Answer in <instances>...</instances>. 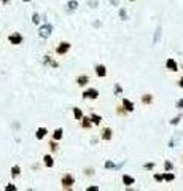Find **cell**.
<instances>
[{"instance_id": "19", "label": "cell", "mask_w": 183, "mask_h": 191, "mask_svg": "<svg viewBox=\"0 0 183 191\" xmlns=\"http://www.w3.org/2000/svg\"><path fill=\"white\" fill-rule=\"evenodd\" d=\"M49 147H51V150H53V151H56V150H57V145H56V142H51V145H49Z\"/></svg>"}, {"instance_id": "14", "label": "cell", "mask_w": 183, "mask_h": 191, "mask_svg": "<svg viewBox=\"0 0 183 191\" xmlns=\"http://www.w3.org/2000/svg\"><path fill=\"white\" fill-rule=\"evenodd\" d=\"M62 134H64V132H62V129H56V131H54L53 139H54V140H61V139H62Z\"/></svg>"}, {"instance_id": "8", "label": "cell", "mask_w": 183, "mask_h": 191, "mask_svg": "<svg viewBox=\"0 0 183 191\" xmlns=\"http://www.w3.org/2000/svg\"><path fill=\"white\" fill-rule=\"evenodd\" d=\"M96 73H97V77H105L107 75V70H105V66H97L96 67Z\"/></svg>"}, {"instance_id": "20", "label": "cell", "mask_w": 183, "mask_h": 191, "mask_svg": "<svg viewBox=\"0 0 183 191\" xmlns=\"http://www.w3.org/2000/svg\"><path fill=\"white\" fill-rule=\"evenodd\" d=\"M180 86H182V88H183V78H182V80H180Z\"/></svg>"}, {"instance_id": "17", "label": "cell", "mask_w": 183, "mask_h": 191, "mask_svg": "<svg viewBox=\"0 0 183 191\" xmlns=\"http://www.w3.org/2000/svg\"><path fill=\"white\" fill-rule=\"evenodd\" d=\"M73 115H75L76 120H81V111H80V109H73Z\"/></svg>"}, {"instance_id": "1", "label": "cell", "mask_w": 183, "mask_h": 191, "mask_svg": "<svg viewBox=\"0 0 183 191\" xmlns=\"http://www.w3.org/2000/svg\"><path fill=\"white\" fill-rule=\"evenodd\" d=\"M61 183H62V186H64L65 190H69V188H72V186H73V183H75V178H73L72 174H65L64 177L61 178Z\"/></svg>"}, {"instance_id": "10", "label": "cell", "mask_w": 183, "mask_h": 191, "mask_svg": "<svg viewBox=\"0 0 183 191\" xmlns=\"http://www.w3.org/2000/svg\"><path fill=\"white\" fill-rule=\"evenodd\" d=\"M91 118H81V128H86V129H89L91 126H93L94 123H91Z\"/></svg>"}, {"instance_id": "15", "label": "cell", "mask_w": 183, "mask_h": 191, "mask_svg": "<svg viewBox=\"0 0 183 191\" xmlns=\"http://www.w3.org/2000/svg\"><path fill=\"white\" fill-rule=\"evenodd\" d=\"M91 120H93V123L94 124H100V121H102V118L100 116H97V115H91Z\"/></svg>"}, {"instance_id": "9", "label": "cell", "mask_w": 183, "mask_h": 191, "mask_svg": "<svg viewBox=\"0 0 183 191\" xmlns=\"http://www.w3.org/2000/svg\"><path fill=\"white\" fill-rule=\"evenodd\" d=\"M123 107L126 109V111H132V110H134L132 102H131V100H127V99H123Z\"/></svg>"}, {"instance_id": "18", "label": "cell", "mask_w": 183, "mask_h": 191, "mask_svg": "<svg viewBox=\"0 0 183 191\" xmlns=\"http://www.w3.org/2000/svg\"><path fill=\"white\" fill-rule=\"evenodd\" d=\"M11 174H13V177H18V175H19V167H18V166H14L11 169Z\"/></svg>"}, {"instance_id": "3", "label": "cell", "mask_w": 183, "mask_h": 191, "mask_svg": "<svg viewBox=\"0 0 183 191\" xmlns=\"http://www.w3.org/2000/svg\"><path fill=\"white\" fill-rule=\"evenodd\" d=\"M83 97L85 99H97L99 97V92L96 91V89H93V88H89V89H85V92H83Z\"/></svg>"}, {"instance_id": "4", "label": "cell", "mask_w": 183, "mask_h": 191, "mask_svg": "<svg viewBox=\"0 0 183 191\" xmlns=\"http://www.w3.org/2000/svg\"><path fill=\"white\" fill-rule=\"evenodd\" d=\"M88 83H89V77H88V75H80V77L76 78V85H78L80 88L88 86Z\"/></svg>"}, {"instance_id": "5", "label": "cell", "mask_w": 183, "mask_h": 191, "mask_svg": "<svg viewBox=\"0 0 183 191\" xmlns=\"http://www.w3.org/2000/svg\"><path fill=\"white\" fill-rule=\"evenodd\" d=\"M8 40H10V43H13V45H19V43L23 42V37H21L19 34H11L8 37Z\"/></svg>"}, {"instance_id": "13", "label": "cell", "mask_w": 183, "mask_h": 191, "mask_svg": "<svg viewBox=\"0 0 183 191\" xmlns=\"http://www.w3.org/2000/svg\"><path fill=\"white\" fill-rule=\"evenodd\" d=\"M142 102H143L145 105L151 104V102H153V96H151V94H143V96H142Z\"/></svg>"}, {"instance_id": "16", "label": "cell", "mask_w": 183, "mask_h": 191, "mask_svg": "<svg viewBox=\"0 0 183 191\" xmlns=\"http://www.w3.org/2000/svg\"><path fill=\"white\" fill-rule=\"evenodd\" d=\"M123 182L126 183V185H132V183H134V178H132V177H127V175H124V177H123Z\"/></svg>"}, {"instance_id": "7", "label": "cell", "mask_w": 183, "mask_h": 191, "mask_svg": "<svg viewBox=\"0 0 183 191\" xmlns=\"http://www.w3.org/2000/svg\"><path fill=\"white\" fill-rule=\"evenodd\" d=\"M43 164H45L46 167H53V166H54L53 156H49V154H45V156H43Z\"/></svg>"}, {"instance_id": "2", "label": "cell", "mask_w": 183, "mask_h": 191, "mask_svg": "<svg viewBox=\"0 0 183 191\" xmlns=\"http://www.w3.org/2000/svg\"><path fill=\"white\" fill-rule=\"evenodd\" d=\"M69 49H70V43H69V42H61L59 45L56 46V53H57L59 56L67 54V53H69Z\"/></svg>"}, {"instance_id": "6", "label": "cell", "mask_w": 183, "mask_h": 191, "mask_svg": "<svg viewBox=\"0 0 183 191\" xmlns=\"http://www.w3.org/2000/svg\"><path fill=\"white\" fill-rule=\"evenodd\" d=\"M166 66H167V68H169L170 72H177V70H178V67H177V62H175L174 59H167Z\"/></svg>"}, {"instance_id": "12", "label": "cell", "mask_w": 183, "mask_h": 191, "mask_svg": "<svg viewBox=\"0 0 183 191\" xmlns=\"http://www.w3.org/2000/svg\"><path fill=\"white\" fill-rule=\"evenodd\" d=\"M46 132H48V131H46L45 128H38V129H37V139H38V140H42L43 137L46 135Z\"/></svg>"}, {"instance_id": "11", "label": "cell", "mask_w": 183, "mask_h": 191, "mask_svg": "<svg viewBox=\"0 0 183 191\" xmlns=\"http://www.w3.org/2000/svg\"><path fill=\"white\" fill-rule=\"evenodd\" d=\"M112 134H113L112 129H110V128H105V129H104V134H102V139H104V140H110V139H112Z\"/></svg>"}]
</instances>
